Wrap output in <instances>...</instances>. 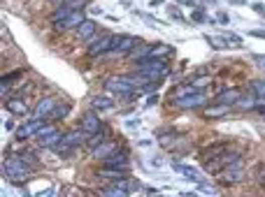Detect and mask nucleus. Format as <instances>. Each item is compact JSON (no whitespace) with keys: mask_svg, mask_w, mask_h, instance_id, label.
Listing matches in <instances>:
<instances>
[{"mask_svg":"<svg viewBox=\"0 0 265 197\" xmlns=\"http://www.w3.org/2000/svg\"><path fill=\"white\" fill-rule=\"evenodd\" d=\"M168 63L161 58H145V60H138V77H135V81H138V86L142 84L145 86L147 81H158V79L168 77Z\"/></svg>","mask_w":265,"mask_h":197,"instance_id":"obj_1","label":"nucleus"},{"mask_svg":"<svg viewBox=\"0 0 265 197\" xmlns=\"http://www.w3.org/2000/svg\"><path fill=\"white\" fill-rule=\"evenodd\" d=\"M3 174H5V179L10 183H26L30 179V174H33V167H30L26 160H21L19 155H10L5 162H3Z\"/></svg>","mask_w":265,"mask_h":197,"instance_id":"obj_2","label":"nucleus"},{"mask_svg":"<svg viewBox=\"0 0 265 197\" xmlns=\"http://www.w3.org/2000/svg\"><path fill=\"white\" fill-rule=\"evenodd\" d=\"M105 88L109 93H116L121 100H130L135 95V88H138V81L135 77H107L105 79Z\"/></svg>","mask_w":265,"mask_h":197,"instance_id":"obj_3","label":"nucleus"},{"mask_svg":"<svg viewBox=\"0 0 265 197\" xmlns=\"http://www.w3.org/2000/svg\"><path fill=\"white\" fill-rule=\"evenodd\" d=\"M84 142H89V135H86L82 128H77V130H70V132H65L63 135V139H60V144L56 146V153H60V155H70L77 146H82Z\"/></svg>","mask_w":265,"mask_h":197,"instance_id":"obj_4","label":"nucleus"},{"mask_svg":"<svg viewBox=\"0 0 265 197\" xmlns=\"http://www.w3.org/2000/svg\"><path fill=\"white\" fill-rule=\"evenodd\" d=\"M140 44L138 37H130V35H114L112 37V47H109V54L107 56H128L132 49Z\"/></svg>","mask_w":265,"mask_h":197,"instance_id":"obj_5","label":"nucleus"},{"mask_svg":"<svg viewBox=\"0 0 265 197\" xmlns=\"http://www.w3.org/2000/svg\"><path fill=\"white\" fill-rule=\"evenodd\" d=\"M240 160V155L237 153H223V155H219V158H214V160H207V162H203L205 165V169L210 174H219V172H223V169L228 167V165H233V162H237Z\"/></svg>","mask_w":265,"mask_h":197,"instance_id":"obj_6","label":"nucleus"},{"mask_svg":"<svg viewBox=\"0 0 265 197\" xmlns=\"http://www.w3.org/2000/svg\"><path fill=\"white\" fill-rule=\"evenodd\" d=\"M84 21V10H75L73 14H68L65 19H58V21H51L54 30L58 33H65V30H77V26Z\"/></svg>","mask_w":265,"mask_h":197,"instance_id":"obj_7","label":"nucleus"},{"mask_svg":"<svg viewBox=\"0 0 265 197\" xmlns=\"http://www.w3.org/2000/svg\"><path fill=\"white\" fill-rule=\"evenodd\" d=\"M79 128H82V130H84L86 135H89V137H91V135H96V132H100V130H103V123H100V116H98V112H96L93 107H91L89 112H84V114H82V126H79Z\"/></svg>","mask_w":265,"mask_h":197,"instance_id":"obj_8","label":"nucleus"},{"mask_svg":"<svg viewBox=\"0 0 265 197\" xmlns=\"http://www.w3.org/2000/svg\"><path fill=\"white\" fill-rule=\"evenodd\" d=\"M105 167L109 169H121V172H130V160H128V153L126 151H119L116 149L112 155H107L103 160Z\"/></svg>","mask_w":265,"mask_h":197,"instance_id":"obj_9","label":"nucleus"},{"mask_svg":"<svg viewBox=\"0 0 265 197\" xmlns=\"http://www.w3.org/2000/svg\"><path fill=\"white\" fill-rule=\"evenodd\" d=\"M44 126V119H30L28 123H24V126H19L17 130H14V137H17V142H26L28 137H33V135H37V130Z\"/></svg>","mask_w":265,"mask_h":197,"instance_id":"obj_10","label":"nucleus"},{"mask_svg":"<svg viewBox=\"0 0 265 197\" xmlns=\"http://www.w3.org/2000/svg\"><path fill=\"white\" fill-rule=\"evenodd\" d=\"M207 102V97L200 93V90H195V93H191V95H184V97H175V107L179 109H198L203 107Z\"/></svg>","mask_w":265,"mask_h":197,"instance_id":"obj_11","label":"nucleus"},{"mask_svg":"<svg viewBox=\"0 0 265 197\" xmlns=\"http://www.w3.org/2000/svg\"><path fill=\"white\" fill-rule=\"evenodd\" d=\"M230 151V142H217V144H210L207 149L200 151V160L207 162V160H214V158H219V155L228 153Z\"/></svg>","mask_w":265,"mask_h":197,"instance_id":"obj_12","label":"nucleus"},{"mask_svg":"<svg viewBox=\"0 0 265 197\" xmlns=\"http://www.w3.org/2000/svg\"><path fill=\"white\" fill-rule=\"evenodd\" d=\"M242 158L237 162H233V165H228L226 167V172H219V176H221V183L230 185V183H237V181H242Z\"/></svg>","mask_w":265,"mask_h":197,"instance_id":"obj_13","label":"nucleus"},{"mask_svg":"<svg viewBox=\"0 0 265 197\" xmlns=\"http://www.w3.org/2000/svg\"><path fill=\"white\" fill-rule=\"evenodd\" d=\"M56 107H58V102H56L54 97H42V100L35 105V112H33V114H35L37 119H49V121H51Z\"/></svg>","mask_w":265,"mask_h":197,"instance_id":"obj_14","label":"nucleus"},{"mask_svg":"<svg viewBox=\"0 0 265 197\" xmlns=\"http://www.w3.org/2000/svg\"><path fill=\"white\" fill-rule=\"evenodd\" d=\"M112 37L114 35H103V37H98L96 42L89 47V51L86 54L91 56V58H98V56H105L109 54V47H112Z\"/></svg>","mask_w":265,"mask_h":197,"instance_id":"obj_15","label":"nucleus"},{"mask_svg":"<svg viewBox=\"0 0 265 197\" xmlns=\"http://www.w3.org/2000/svg\"><path fill=\"white\" fill-rule=\"evenodd\" d=\"M96 30H98V24L96 21H91V19H84L82 24L77 26V37L82 40V42H86V40H91V37L96 35Z\"/></svg>","mask_w":265,"mask_h":197,"instance_id":"obj_16","label":"nucleus"},{"mask_svg":"<svg viewBox=\"0 0 265 197\" xmlns=\"http://www.w3.org/2000/svg\"><path fill=\"white\" fill-rule=\"evenodd\" d=\"M116 149H119V146H116V142H114V139H109V142L98 144V146L91 151V153H93V158H96V160H105V158H107V155H112Z\"/></svg>","mask_w":265,"mask_h":197,"instance_id":"obj_17","label":"nucleus"},{"mask_svg":"<svg viewBox=\"0 0 265 197\" xmlns=\"http://www.w3.org/2000/svg\"><path fill=\"white\" fill-rule=\"evenodd\" d=\"M230 109H233V105H223V102H217V105H212V107L203 109V116H205V119H221V116H226Z\"/></svg>","mask_w":265,"mask_h":197,"instance_id":"obj_18","label":"nucleus"},{"mask_svg":"<svg viewBox=\"0 0 265 197\" xmlns=\"http://www.w3.org/2000/svg\"><path fill=\"white\" fill-rule=\"evenodd\" d=\"M5 109L10 114H14V116H26V114H28V105H26L21 97H10V100H5Z\"/></svg>","mask_w":265,"mask_h":197,"instance_id":"obj_19","label":"nucleus"},{"mask_svg":"<svg viewBox=\"0 0 265 197\" xmlns=\"http://www.w3.org/2000/svg\"><path fill=\"white\" fill-rule=\"evenodd\" d=\"M172 169L175 172H179V174H184L188 181H193V183H203V176H200V172L198 169H193V167H188V165H181V162H172Z\"/></svg>","mask_w":265,"mask_h":197,"instance_id":"obj_20","label":"nucleus"},{"mask_svg":"<svg viewBox=\"0 0 265 197\" xmlns=\"http://www.w3.org/2000/svg\"><path fill=\"white\" fill-rule=\"evenodd\" d=\"M60 139H63V135H60L58 130H54V132H49V135H44L42 139H37V142H40V146H44V149H56L60 144Z\"/></svg>","mask_w":265,"mask_h":197,"instance_id":"obj_21","label":"nucleus"},{"mask_svg":"<svg viewBox=\"0 0 265 197\" xmlns=\"http://www.w3.org/2000/svg\"><path fill=\"white\" fill-rule=\"evenodd\" d=\"M240 90L235 88H226L223 93H219L217 95V102H223V105H237V100H240Z\"/></svg>","mask_w":265,"mask_h":197,"instance_id":"obj_22","label":"nucleus"},{"mask_svg":"<svg viewBox=\"0 0 265 197\" xmlns=\"http://www.w3.org/2000/svg\"><path fill=\"white\" fill-rule=\"evenodd\" d=\"M151 47H154V44H145V42H140L138 47L132 49V51H130V54H128V56H130L132 60H145V58H149V54H151Z\"/></svg>","mask_w":265,"mask_h":197,"instance_id":"obj_23","label":"nucleus"},{"mask_svg":"<svg viewBox=\"0 0 265 197\" xmlns=\"http://www.w3.org/2000/svg\"><path fill=\"white\" fill-rule=\"evenodd\" d=\"M128 188L123 183H114V185H107V188H103L100 190V195H114V197H126L128 195Z\"/></svg>","mask_w":265,"mask_h":197,"instance_id":"obj_24","label":"nucleus"},{"mask_svg":"<svg viewBox=\"0 0 265 197\" xmlns=\"http://www.w3.org/2000/svg\"><path fill=\"white\" fill-rule=\"evenodd\" d=\"M91 107L96 109V112H109V109L114 107V105H112V100H107V97L96 95L93 100H91Z\"/></svg>","mask_w":265,"mask_h":197,"instance_id":"obj_25","label":"nucleus"},{"mask_svg":"<svg viewBox=\"0 0 265 197\" xmlns=\"http://www.w3.org/2000/svg\"><path fill=\"white\" fill-rule=\"evenodd\" d=\"M205 40H207V44H210L212 49H219V51H223V49H230L228 37H212V35H207Z\"/></svg>","mask_w":265,"mask_h":197,"instance_id":"obj_26","label":"nucleus"},{"mask_svg":"<svg viewBox=\"0 0 265 197\" xmlns=\"http://www.w3.org/2000/svg\"><path fill=\"white\" fill-rule=\"evenodd\" d=\"M170 54H172V47H170V44H154L149 58H163V56H170Z\"/></svg>","mask_w":265,"mask_h":197,"instance_id":"obj_27","label":"nucleus"},{"mask_svg":"<svg viewBox=\"0 0 265 197\" xmlns=\"http://www.w3.org/2000/svg\"><path fill=\"white\" fill-rule=\"evenodd\" d=\"M251 90H253V95L258 97V102H256V105H263V102H265V81H263V79H258V81H251Z\"/></svg>","mask_w":265,"mask_h":197,"instance_id":"obj_28","label":"nucleus"},{"mask_svg":"<svg viewBox=\"0 0 265 197\" xmlns=\"http://www.w3.org/2000/svg\"><path fill=\"white\" fill-rule=\"evenodd\" d=\"M256 102H258V97H256V95H244V97L237 100L235 107L237 109H256Z\"/></svg>","mask_w":265,"mask_h":197,"instance_id":"obj_29","label":"nucleus"},{"mask_svg":"<svg viewBox=\"0 0 265 197\" xmlns=\"http://www.w3.org/2000/svg\"><path fill=\"white\" fill-rule=\"evenodd\" d=\"M68 114H70V105H68V102H63V105H58V107H56L51 121H58V119H63V116H68Z\"/></svg>","mask_w":265,"mask_h":197,"instance_id":"obj_30","label":"nucleus"},{"mask_svg":"<svg viewBox=\"0 0 265 197\" xmlns=\"http://www.w3.org/2000/svg\"><path fill=\"white\" fill-rule=\"evenodd\" d=\"M103 139H105V130H100V132H96V135H91L86 144H89V149L93 151V149L98 146V144H103Z\"/></svg>","mask_w":265,"mask_h":197,"instance_id":"obj_31","label":"nucleus"},{"mask_svg":"<svg viewBox=\"0 0 265 197\" xmlns=\"http://www.w3.org/2000/svg\"><path fill=\"white\" fill-rule=\"evenodd\" d=\"M191 21H195V24H203V21H207L205 10H203V7H193V12H191Z\"/></svg>","mask_w":265,"mask_h":197,"instance_id":"obj_32","label":"nucleus"},{"mask_svg":"<svg viewBox=\"0 0 265 197\" xmlns=\"http://www.w3.org/2000/svg\"><path fill=\"white\" fill-rule=\"evenodd\" d=\"M177 139H179V135H158V142L163 144V146H172V144H177Z\"/></svg>","mask_w":265,"mask_h":197,"instance_id":"obj_33","label":"nucleus"},{"mask_svg":"<svg viewBox=\"0 0 265 197\" xmlns=\"http://www.w3.org/2000/svg\"><path fill=\"white\" fill-rule=\"evenodd\" d=\"M60 5H68V7H73V10H84L86 0H63Z\"/></svg>","mask_w":265,"mask_h":197,"instance_id":"obj_34","label":"nucleus"},{"mask_svg":"<svg viewBox=\"0 0 265 197\" xmlns=\"http://www.w3.org/2000/svg\"><path fill=\"white\" fill-rule=\"evenodd\" d=\"M54 130H56L54 123H47V126H42L40 130H37V139H42L44 135H49V132H54Z\"/></svg>","mask_w":265,"mask_h":197,"instance_id":"obj_35","label":"nucleus"},{"mask_svg":"<svg viewBox=\"0 0 265 197\" xmlns=\"http://www.w3.org/2000/svg\"><path fill=\"white\" fill-rule=\"evenodd\" d=\"M168 12H170V17H172V19H177V21H181V12H179V7H175V5H172V7H170V10H168Z\"/></svg>","mask_w":265,"mask_h":197,"instance_id":"obj_36","label":"nucleus"},{"mask_svg":"<svg viewBox=\"0 0 265 197\" xmlns=\"http://www.w3.org/2000/svg\"><path fill=\"white\" fill-rule=\"evenodd\" d=\"M258 181H260V185H265V165L258 167Z\"/></svg>","mask_w":265,"mask_h":197,"instance_id":"obj_37","label":"nucleus"},{"mask_svg":"<svg viewBox=\"0 0 265 197\" xmlns=\"http://www.w3.org/2000/svg\"><path fill=\"white\" fill-rule=\"evenodd\" d=\"M177 5H186V7H195V0H175Z\"/></svg>","mask_w":265,"mask_h":197,"instance_id":"obj_38","label":"nucleus"},{"mask_svg":"<svg viewBox=\"0 0 265 197\" xmlns=\"http://www.w3.org/2000/svg\"><path fill=\"white\" fill-rule=\"evenodd\" d=\"M226 37H228V42H230V44H237V47L242 44V40H240L237 35H226Z\"/></svg>","mask_w":265,"mask_h":197,"instance_id":"obj_39","label":"nucleus"},{"mask_svg":"<svg viewBox=\"0 0 265 197\" xmlns=\"http://www.w3.org/2000/svg\"><path fill=\"white\" fill-rule=\"evenodd\" d=\"M158 100H161V97H158L156 93H154V95H149V100H147V105H149V107H151V105H156Z\"/></svg>","mask_w":265,"mask_h":197,"instance_id":"obj_40","label":"nucleus"},{"mask_svg":"<svg viewBox=\"0 0 265 197\" xmlns=\"http://www.w3.org/2000/svg\"><path fill=\"white\" fill-rule=\"evenodd\" d=\"M5 130H10V132H12V130H17V128H14V121H12V119H10V121H5Z\"/></svg>","mask_w":265,"mask_h":197,"instance_id":"obj_41","label":"nucleus"},{"mask_svg":"<svg viewBox=\"0 0 265 197\" xmlns=\"http://www.w3.org/2000/svg\"><path fill=\"white\" fill-rule=\"evenodd\" d=\"M249 33H251L253 37H263V40H265V33H263V30H249Z\"/></svg>","mask_w":265,"mask_h":197,"instance_id":"obj_42","label":"nucleus"},{"mask_svg":"<svg viewBox=\"0 0 265 197\" xmlns=\"http://www.w3.org/2000/svg\"><path fill=\"white\" fill-rule=\"evenodd\" d=\"M219 21H221V24H228V14H219Z\"/></svg>","mask_w":265,"mask_h":197,"instance_id":"obj_43","label":"nucleus"},{"mask_svg":"<svg viewBox=\"0 0 265 197\" xmlns=\"http://www.w3.org/2000/svg\"><path fill=\"white\" fill-rule=\"evenodd\" d=\"M58 3H63V0H58Z\"/></svg>","mask_w":265,"mask_h":197,"instance_id":"obj_44","label":"nucleus"}]
</instances>
